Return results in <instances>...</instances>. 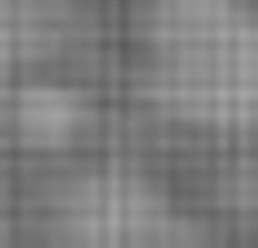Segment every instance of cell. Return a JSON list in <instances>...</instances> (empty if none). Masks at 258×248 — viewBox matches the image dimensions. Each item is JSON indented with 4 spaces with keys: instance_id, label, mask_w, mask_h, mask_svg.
Wrapping results in <instances>:
<instances>
[{
    "instance_id": "1",
    "label": "cell",
    "mask_w": 258,
    "mask_h": 248,
    "mask_svg": "<svg viewBox=\"0 0 258 248\" xmlns=\"http://www.w3.org/2000/svg\"><path fill=\"white\" fill-rule=\"evenodd\" d=\"M139 90L179 129L258 139V0H139Z\"/></svg>"
},
{
    "instance_id": "2",
    "label": "cell",
    "mask_w": 258,
    "mask_h": 248,
    "mask_svg": "<svg viewBox=\"0 0 258 248\" xmlns=\"http://www.w3.org/2000/svg\"><path fill=\"white\" fill-rule=\"evenodd\" d=\"M50 238L60 248H189V209L139 169H80L50 199Z\"/></svg>"
},
{
    "instance_id": "3",
    "label": "cell",
    "mask_w": 258,
    "mask_h": 248,
    "mask_svg": "<svg viewBox=\"0 0 258 248\" xmlns=\"http://www.w3.org/2000/svg\"><path fill=\"white\" fill-rule=\"evenodd\" d=\"M20 129H30V139H60V129H80V99H70V90H50V99H20Z\"/></svg>"
}]
</instances>
